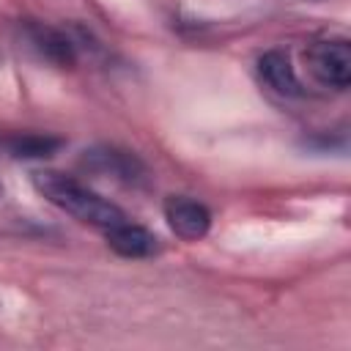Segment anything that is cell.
<instances>
[{"mask_svg":"<svg viewBox=\"0 0 351 351\" xmlns=\"http://www.w3.org/2000/svg\"><path fill=\"white\" fill-rule=\"evenodd\" d=\"M33 186L52 206H58L60 211H66L69 217H74L85 225L107 230L126 219V214L115 203L104 200L101 195H96L93 189H88L85 184H80L71 176H63L55 170H38V173H33Z\"/></svg>","mask_w":351,"mask_h":351,"instance_id":"cell-1","label":"cell"},{"mask_svg":"<svg viewBox=\"0 0 351 351\" xmlns=\"http://www.w3.org/2000/svg\"><path fill=\"white\" fill-rule=\"evenodd\" d=\"M304 58H307L310 74L321 85L335 90H346L351 85V44L346 38L315 41Z\"/></svg>","mask_w":351,"mask_h":351,"instance_id":"cell-2","label":"cell"},{"mask_svg":"<svg viewBox=\"0 0 351 351\" xmlns=\"http://www.w3.org/2000/svg\"><path fill=\"white\" fill-rule=\"evenodd\" d=\"M19 33H22V41L25 47L44 63H52L58 69H71L77 63V47L74 41L58 30V27H49V25H41V22H22L19 25Z\"/></svg>","mask_w":351,"mask_h":351,"instance_id":"cell-3","label":"cell"},{"mask_svg":"<svg viewBox=\"0 0 351 351\" xmlns=\"http://www.w3.org/2000/svg\"><path fill=\"white\" fill-rule=\"evenodd\" d=\"M80 165L88 173L110 176V178H118L123 184H140L145 178V165L134 154L121 151V148H112V145H99V148L85 151L82 159H80Z\"/></svg>","mask_w":351,"mask_h":351,"instance_id":"cell-4","label":"cell"},{"mask_svg":"<svg viewBox=\"0 0 351 351\" xmlns=\"http://www.w3.org/2000/svg\"><path fill=\"white\" fill-rule=\"evenodd\" d=\"M165 219H167V225L173 228L176 236H181L186 241H197V239H203L208 233L211 211L203 203L192 200V197L173 195L165 203Z\"/></svg>","mask_w":351,"mask_h":351,"instance_id":"cell-5","label":"cell"},{"mask_svg":"<svg viewBox=\"0 0 351 351\" xmlns=\"http://www.w3.org/2000/svg\"><path fill=\"white\" fill-rule=\"evenodd\" d=\"M258 74L280 96H302L304 93V88H302V82H299V77L293 71V63L282 49L263 52L258 58Z\"/></svg>","mask_w":351,"mask_h":351,"instance_id":"cell-6","label":"cell"},{"mask_svg":"<svg viewBox=\"0 0 351 351\" xmlns=\"http://www.w3.org/2000/svg\"><path fill=\"white\" fill-rule=\"evenodd\" d=\"M107 244L121 258H148L159 250V239L151 230H145L143 225H132L126 219L107 228Z\"/></svg>","mask_w":351,"mask_h":351,"instance_id":"cell-7","label":"cell"},{"mask_svg":"<svg viewBox=\"0 0 351 351\" xmlns=\"http://www.w3.org/2000/svg\"><path fill=\"white\" fill-rule=\"evenodd\" d=\"M5 145L14 159H44V156H52L63 143L49 134H16Z\"/></svg>","mask_w":351,"mask_h":351,"instance_id":"cell-8","label":"cell"},{"mask_svg":"<svg viewBox=\"0 0 351 351\" xmlns=\"http://www.w3.org/2000/svg\"><path fill=\"white\" fill-rule=\"evenodd\" d=\"M0 195H3V186H0Z\"/></svg>","mask_w":351,"mask_h":351,"instance_id":"cell-9","label":"cell"}]
</instances>
